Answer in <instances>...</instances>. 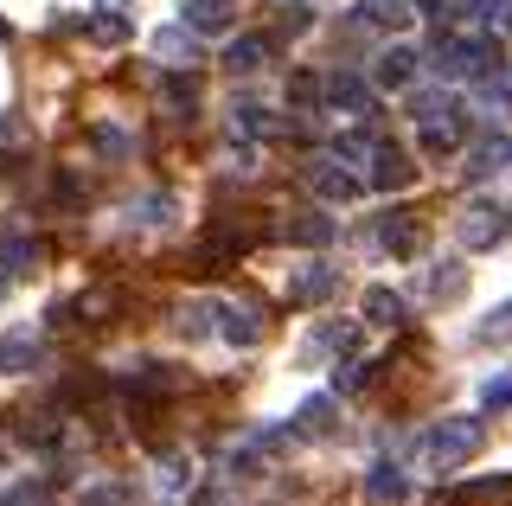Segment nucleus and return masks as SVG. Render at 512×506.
<instances>
[{
    "label": "nucleus",
    "mask_w": 512,
    "mask_h": 506,
    "mask_svg": "<svg viewBox=\"0 0 512 506\" xmlns=\"http://www.w3.org/2000/svg\"><path fill=\"white\" fill-rule=\"evenodd\" d=\"M480 442H487V423L480 417H442L436 430L423 436V462L448 474V468L468 462V455H480Z\"/></svg>",
    "instance_id": "f257e3e1"
},
{
    "label": "nucleus",
    "mask_w": 512,
    "mask_h": 506,
    "mask_svg": "<svg viewBox=\"0 0 512 506\" xmlns=\"http://www.w3.org/2000/svg\"><path fill=\"white\" fill-rule=\"evenodd\" d=\"M506 225H512V218L500 212V205L480 199V205L461 212V244H468V250H493V244H506Z\"/></svg>",
    "instance_id": "f03ea898"
},
{
    "label": "nucleus",
    "mask_w": 512,
    "mask_h": 506,
    "mask_svg": "<svg viewBox=\"0 0 512 506\" xmlns=\"http://www.w3.org/2000/svg\"><path fill=\"white\" fill-rule=\"evenodd\" d=\"M333 289H340V270H327V263H301V270L288 276V302L295 308H320Z\"/></svg>",
    "instance_id": "7ed1b4c3"
},
{
    "label": "nucleus",
    "mask_w": 512,
    "mask_h": 506,
    "mask_svg": "<svg viewBox=\"0 0 512 506\" xmlns=\"http://www.w3.org/2000/svg\"><path fill=\"white\" fill-rule=\"evenodd\" d=\"M410 180H416L410 154L397 148V141H372V186H384V193H397V186H410Z\"/></svg>",
    "instance_id": "20e7f679"
},
{
    "label": "nucleus",
    "mask_w": 512,
    "mask_h": 506,
    "mask_svg": "<svg viewBox=\"0 0 512 506\" xmlns=\"http://www.w3.org/2000/svg\"><path fill=\"white\" fill-rule=\"evenodd\" d=\"M378 244L391 250V257H416V250H423V212H391L378 225Z\"/></svg>",
    "instance_id": "39448f33"
},
{
    "label": "nucleus",
    "mask_w": 512,
    "mask_h": 506,
    "mask_svg": "<svg viewBox=\"0 0 512 506\" xmlns=\"http://www.w3.org/2000/svg\"><path fill=\"white\" fill-rule=\"evenodd\" d=\"M327 103L346 109V116H372V84H365V77H352V71H333L327 77Z\"/></svg>",
    "instance_id": "423d86ee"
},
{
    "label": "nucleus",
    "mask_w": 512,
    "mask_h": 506,
    "mask_svg": "<svg viewBox=\"0 0 512 506\" xmlns=\"http://www.w3.org/2000/svg\"><path fill=\"white\" fill-rule=\"evenodd\" d=\"M301 180H308L327 205H346L352 193H359V180H352V173H340L333 161H308V173H301Z\"/></svg>",
    "instance_id": "0eeeda50"
},
{
    "label": "nucleus",
    "mask_w": 512,
    "mask_h": 506,
    "mask_svg": "<svg viewBox=\"0 0 512 506\" xmlns=\"http://www.w3.org/2000/svg\"><path fill=\"white\" fill-rule=\"evenodd\" d=\"M365 500H372V506H404V500H410V481H404V468L378 462L372 474H365Z\"/></svg>",
    "instance_id": "6e6552de"
},
{
    "label": "nucleus",
    "mask_w": 512,
    "mask_h": 506,
    "mask_svg": "<svg viewBox=\"0 0 512 506\" xmlns=\"http://www.w3.org/2000/svg\"><path fill=\"white\" fill-rule=\"evenodd\" d=\"M416 20L410 0H359V26H378V33H404Z\"/></svg>",
    "instance_id": "1a4fd4ad"
},
{
    "label": "nucleus",
    "mask_w": 512,
    "mask_h": 506,
    "mask_svg": "<svg viewBox=\"0 0 512 506\" xmlns=\"http://www.w3.org/2000/svg\"><path fill=\"white\" fill-rule=\"evenodd\" d=\"M372 77H378L384 90H410V77H416V52H410V45H384L378 65H372Z\"/></svg>",
    "instance_id": "9d476101"
},
{
    "label": "nucleus",
    "mask_w": 512,
    "mask_h": 506,
    "mask_svg": "<svg viewBox=\"0 0 512 506\" xmlns=\"http://www.w3.org/2000/svg\"><path fill=\"white\" fill-rule=\"evenodd\" d=\"M506 167H512V141L506 135H487V141L468 148V173H474V180H493V173H506Z\"/></svg>",
    "instance_id": "9b49d317"
},
{
    "label": "nucleus",
    "mask_w": 512,
    "mask_h": 506,
    "mask_svg": "<svg viewBox=\"0 0 512 506\" xmlns=\"http://www.w3.org/2000/svg\"><path fill=\"white\" fill-rule=\"evenodd\" d=\"M269 65V39H231V45H224V71H231V77H256V71H263Z\"/></svg>",
    "instance_id": "f8f14e48"
},
{
    "label": "nucleus",
    "mask_w": 512,
    "mask_h": 506,
    "mask_svg": "<svg viewBox=\"0 0 512 506\" xmlns=\"http://www.w3.org/2000/svg\"><path fill=\"white\" fill-rule=\"evenodd\" d=\"M295 430H301V436H333V430H340V404L320 391V398H308V404L295 410Z\"/></svg>",
    "instance_id": "ddd939ff"
},
{
    "label": "nucleus",
    "mask_w": 512,
    "mask_h": 506,
    "mask_svg": "<svg viewBox=\"0 0 512 506\" xmlns=\"http://www.w3.org/2000/svg\"><path fill=\"white\" fill-rule=\"evenodd\" d=\"M186 33H224V26H231V0H186Z\"/></svg>",
    "instance_id": "4468645a"
},
{
    "label": "nucleus",
    "mask_w": 512,
    "mask_h": 506,
    "mask_svg": "<svg viewBox=\"0 0 512 506\" xmlns=\"http://www.w3.org/2000/svg\"><path fill=\"white\" fill-rule=\"evenodd\" d=\"M461 135H468V122H461V116H436V122H423V154H429V161H442V154H455L461 148Z\"/></svg>",
    "instance_id": "2eb2a0df"
},
{
    "label": "nucleus",
    "mask_w": 512,
    "mask_h": 506,
    "mask_svg": "<svg viewBox=\"0 0 512 506\" xmlns=\"http://www.w3.org/2000/svg\"><path fill=\"white\" fill-rule=\"evenodd\" d=\"M224 314V327H218V334L224 340H231V346H256V340H263V314H256V308H218Z\"/></svg>",
    "instance_id": "dca6fc26"
},
{
    "label": "nucleus",
    "mask_w": 512,
    "mask_h": 506,
    "mask_svg": "<svg viewBox=\"0 0 512 506\" xmlns=\"http://www.w3.org/2000/svg\"><path fill=\"white\" fill-rule=\"evenodd\" d=\"M122 391H128V398H167V391H173V372L148 359V366H135V372L122 378Z\"/></svg>",
    "instance_id": "f3484780"
},
{
    "label": "nucleus",
    "mask_w": 512,
    "mask_h": 506,
    "mask_svg": "<svg viewBox=\"0 0 512 506\" xmlns=\"http://www.w3.org/2000/svg\"><path fill=\"white\" fill-rule=\"evenodd\" d=\"M404 295H397V289H365V321H372V327H404Z\"/></svg>",
    "instance_id": "a211bd4d"
},
{
    "label": "nucleus",
    "mask_w": 512,
    "mask_h": 506,
    "mask_svg": "<svg viewBox=\"0 0 512 506\" xmlns=\"http://www.w3.org/2000/svg\"><path fill=\"white\" fill-rule=\"evenodd\" d=\"M282 237H288V244H308V250H320V244H333V218L301 212V218H288V225H282Z\"/></svg>",
    "instance_id": "6ab92c4d"
},
{
    "label": "nucleus",
    "mask_w": 512,
    "mask_h": 506,
    "mask_svg": "<svg viewBox=\"0 0 512 506\" xmlns=\"http://www.w3.org/2000/svg\"><path fill=\"white\" fill-rule=\"evenodd\" d=\"M154 58H167V65H192L199 45H192L186 26H167V33H154Z\"/></svg>",
    "instance_id": "aec40b11"
},
{
    "label": "nucleus",
    "mask_w": 512,
    "mask_h": 506,
    "mask_svg": "<svg viewBox=\"0 0 512 506\" xmlns=\"http://www.w3.org/2000/svg\"><path fill=\"white\" fill-rule=\"evenodd\" d=\"M32 359H39V340H32V334H7V340H0V372H26Z\"/></svg>",
    "instance_id": "412c9836"
},
{
    "label": "nucleus",
    "mask_w": 512,
    "mask_h": 506,
    "mask_svg": "<svg viewBox=\"0 0 512 506\" xmlns=\"http://www.w3.org/2000/svg\"><path fill=\"white\" fill-rule=\"evenodd\" d=\"M231 135H244V141H256V135H276V122H269V109H256V103H244V109H231Z\"/></svg>",
    "instance_id": "4be33fe9"
},
{
    "label": "nucleus",
    "mask_w": 512,
    "mask_h": 506,
    "mask_svg": "<svg viewBox=\"0 0 512 506\" xmlns=\"http://www.w3.org/2000/svg\"><path fill=\"white\" fill-rule=\"evenodd\" d=\"M461 506H512V474L506 481H474L468 494H461Z\"/></svg>",
    "instance_id": "5701e85b"
},
{
    "label": "nucleus",
    "mask_w": 512,
    "mask_h": 506,
    "mask_svg": "<svg viewBox=\"0 0 512 506\" xmlns=\"http://www.w3.org/2000/svg\"><path fill=\"white\" fill-rule=\"evenodd\" d=\"M461 289H468V276H461V263H436V276H429V295H436V302H455Z\"/></svg>",
    "instance_id": "b1692460"
},
{
    "label": "nucleus",
    "mask_w": 512,
    "mask_h": 506,
    "mask_svg": "<svg viewBox=\"0 0 512 506\" xmlns=\"http://www.w3.org/2000/svg\"><path fill=\"white\" fill-rule=\"evenodd\" d=\"M167 109L192 122V109H199V84H192V77H167Z\"/></svg>",
    "instance_id": "393cba45"
},
{
    "label": "nucleus",
    "mask_w": 512,
    "mask_h": 506,
    "mask_svg": "<svg viewBox=\"0 0 512 506\" xmlns=\"http://www.w3.org/2000/svg\"><path fill=\"white\" fill-rule=\"evenodd\" d=\"M480 404H487V410H506V404H512V366L493 372L487 385H480Z\"/></svg>",
    "instance_id": "a878e982"
},
{
    "label": "nucleus",
    "mask_w": 512,
    "mask_h": 506,
    "mask_svg": "<svg viewBox=\"0 0 512 506\" xmlns=\"http://www.w3.org/2000/svg\"><path fill=\"white\" fill-rule=\"evenodd\" d=\"M314 346L320 353H352V346H359V327H320Z\"/></svg>",
    "instance_id": "bb28decb"
},
{
    "label": "nucleus",
    "mask_w": 512,
    "mask_h": 506,
    "mask_svg": "<svg viewBox=\"0 0 512 506\" xmlns=\"http://www.w3.org/2000/svg\"><path fill=\"white\" fill-rule=\"evenodd\" d=\"M410 116L416 122H436V116H448V97H442V90H416V97H410Z\"/></svg>",
    "instance_id": "cd10ccee"
},
{
    "label": "nucleus",
    "mask_w": 512,
    "mask_h": 506,
    "mask_svg": "<svg viewBox=\"0 0 512 506\" xmlns=\"http://www.w3.org/2000/svg\"><path fill=\"white\" fill-rule=\"evenodd\" d=\"M212 314H218L212 302H186V308H180V334H186V340H199V334H205V321H212Z\"/></svg>",
    "instance_id": "c85d7f7f"
},
{
    "label": "nucleus",
    "mask_w": 512,
    "mask_h": 506,
    "mask_svg": "<svg viewBox=\"0 0 512 506\" xmlns=\"http://www.w3.org/2000/svg\"><path fill=\"white\" fill-rule=\"evenodd\" d=\"M0 263H7L13 276H26L32 263H39V244H26V237H20V244H7V250H0Z\"/></svg>",
    "instance_id": "c756f323"
},
{
    "label": "nucleus",
    "mask_w": 512,
    "mask_h": 506,
    "mask_svg": "<svg viewBox=\"0 0 512 506\" xmlns=\"http://www.w3.org/2000/svg\"><path fill=\"white\" fill-rule=\"evenodd\" d=\"M468 13H474L480 26H512V0H474Z\"/></svg>",
    "instance_id": "7c9ffc66"
},
{
    "label": "nucleus",
    "mask_w": 512,
    "mask_h": 506,
    "mask_svg": "<svg viewBox=\"0 0 512 506\" xmlns=\"http://www.w3.org/2000/svg\"><path fill=\"white\" fill-rule=\"evenodd\" d=\"M480 340H512V302H500L487 321H480Z\"/></svg>",
    "instance_id": "2f4dec72"
},
{
    "label": "nucleus",
    "mask_w": 512,
    "mask_h": 506,
    "mask_svg": "<svg viewBox=\"0 0 512 506\" xmlns=\"http://www.w3.org/2000/svg\"><path fill=\"white\" fill-rule=\"evenodd\" d=\"M90 39H103V45H122V39H128V20H116V13H103V20H90Z\"/></svg>",
    "instance_id": "473e14b6"
},
{
    "label": "nucleus",
    "mask_w": 512,
    "mask_h": 506,
    "mask_svg": "<svg viewBox=\"0 0 512 506\" xmlns=\"http://www.w3.org/2000/svg\"><path fill=\"white\" fill-rule=\"evenodd\" d=\"M308 26H314L308 0H288V7H282V33H308Z\"/></svg>",
    "instance_id": "72a5a7b5"
},
{
    "label": "nucleus",
    "mask_w": 512,
    "mask_h": 506,
    "mask_svg": "<svg viewBox=\"0 0 512 506\" xmlns=\"http://www.w3.org/2000/svg\"><path fill=\"white\" fill-rule=\"evenodd\" d=\"M333 154H340V161H372V141H365V135H340Z\"/></svg>",
    "instance_id": "f704fd0d"
},
{
    "label": "nucleus",
    "mask_w": 512,
    "mask_h": 506,
    "mask_svg": "<svg viewBox=\"0 0 512 506\" xmlns=\"http://www.w3.org/2000/svg\"><path fill=\"white\" fill-rule=\"evenodd\" d=\"M288 90H295V103H314V97H320V77H314V71H301Z\"/></svg>",
    "instance_id": "c9c22d12"
},
{
    "label": "nucleus",
    "mask_w": 512,
    "mask_h": 506,
    "mask_svg": "<svg viewBox=\"0 0 512 506\" xmlns=\"http://www.w3.org/2000/svg\"><path fill=\"white\" fill-rule=\"evenodd\" d=\"M96 148H103V154H128V135L122 129H96Z\"/></svg>",
    "instance_id": "e433bc0d"
},
{
    "label": "nucleus",
    "mask_w": 512,
    "mask_h": 506,
    "mask_svg": "<svg viewBox=\"0 0 512 506\" xmlns=\"http://www.w3.org/2000/svg\"><path fill=\"white\" fill-rule=\"evenodd\" d=\"M365 385V366H340L333 372V391H359Z\"/></svg>",
    "instance_id": "4c0bfd02"
},
{
    "label": "nucleus",
    "mask_w": 512,
    "mask_h": 506,
    "mask_svg": "<svg viewBox=\"0 0 512 506\" xmlns=\"http://www.w3.org/2000/svg\"><path fill=\"white\" fill-rule=\"evenodd\" d=\"M13 141H26V122L20 116H0V148H13Z\"/></svg>",
    "instance_id": "58836bf2"
},
{
    "label": "nucleus",
    "mask_w": 512,
    "mask_h": 506,
    "mask_svg": "<svg viewBox=\"0 0 512 506\" xmlns=\"http://www.w3.org/2000/svg\"><path fill=\"white\" fill-rule=\"evenodd\" d=\"M167 205H173L167 193H154V199H141V205H135V212H141V218H148V225H154V218H160V212H167Z\"/></svg>",
    "instance_id": "ea45409f"
},
{
    "label": "nucleus",
    "mask_w": 512,
    "mask_h": 506,
    "mask_svg": "<svg viewBox=\"0 0 512 506\" xmlns=\"http://www.w3.org/2000/svg\"><path fill=\"white\" fill-rule=\"evenodd\" d=\"M84 506H122V494H116V487H90Z\"/></svg>",
    "instance_id": "a19ab883"
},
{
    "label": "nucleus",
    "mask_w": 512,
    "mask_h": 506,
    "mask_svg": "<svg viewBox=\"0 0 512 506\" xmlns=\"http://www.w3.org/2000/svg\"><path fill=\"white\" fill-rule=\"evenodd\" d=\"M410 7H416V13H436V7H442V0H410Z\"/></svg>",
    "instance_id": "79ce46f5"
},
{
    "label": "nucleus",
    "mask_w": 512,
    "mask_h": 506,
    "mask_svg": "<svg viewBox=\"0 0 512 506\" xmlns=\"http://www.w3.org/2000/svg\"><path fill=\"white\" fill-rule=\"evenodd\" d=\"M96 7H103V13H116V7H122V0H96Z\"/></svg>",
    "instance_id": "37998d69"
},
{
    "label": "nucleus",
    "mask_w": 512,
    "mask_h": 506,
    "mask_svg": "<svg viewBox=\"0 0 512 506\" xmlns=\"http://www.w3.org/2000/svg\"><path fill=\"white\" fill-rule=\"evenodd\" d=\"M0 39H7V20H0Z\"/></svg>",
    "instance_id": "c03bdc74"
}]
</instances>
